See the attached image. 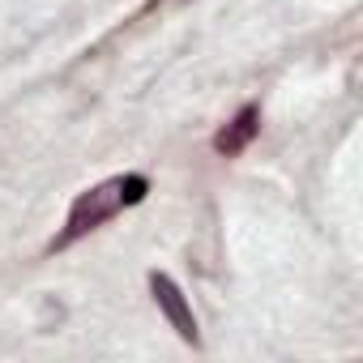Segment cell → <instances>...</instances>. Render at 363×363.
<instances>
[{
  "label": "cell",
  "mask_w": 363,
  "mask_h": 363,
  "mask_svg": "<svg viewBox=\"0 0 363 363\" xmlns=\"http://www.w3.org/2000/svg\"><path fill=\"white\" fill-rule=\"evenodd\" d=\"M145 197H150V179H145L141 171L111 175V179H103V184H94V189H86V193H77V197H73V206H69L65 227H60V231L52 235V244H48V252H65V248H73L77 240H86L90 231L107 227L116 214H124V210L141 206Z\"/></svg>",
  "instance_id": "6da1fadb"
},
{
  "label": "cell",
  "mask_w": 363,
  "mask_h": 363,
  "mask_svg": "<svg viewBox=\"0 0 363 363\" xmlns=\"http://www.w3.org/2000/svg\"><path fill=\"white\" fill-rule=\"evenodd\" d=\"M150 295H154V303H158V312L167 316V325L179 333V342L184 346H201V333H197V316H193V303H189V295L179 291L167 274H158V269H150Z\"/></svg>",
  "instance_id": "7a4b0ae2"
},
{
  "label": "cell",
  "mask_w": 363,
  "mask_h": 363,
  "mask_svg": "<svg viewBox=\"0 0 363 363\" xmlns=\"http://www.w3.org/2000/svg\"><path fill=\"white\" fill-rule=\"evenodd\" d=\"M257 133H261V103H244V107L214 133V154L235 158V154H244V150L257 141Z\"/></svg>",
  "instance_id": "3957f363"
}]
</instances>
